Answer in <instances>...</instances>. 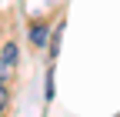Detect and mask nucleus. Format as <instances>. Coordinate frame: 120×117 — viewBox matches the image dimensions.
I'll list each match as a JSON object with an SVG mask.
<instances>
[{"label": "nucleus", "instance_id": "nucleus-4", "mask_svg": "<svg viewBox=\"0 0 120 117\" xmlns=\"http://www.w3.org/2000/svg\"><path fill=\"white\" fill-rule=\"evenodd\" d=\"M60 34H64V27H57V34H53V43H50V54H57V47H60Z\"/></svg>", "mask_w": 120, "mask_h": 117}, {"label": "nucleus", "instance_id": "nucleus-2", "mask_svg": "<svg viewBox=\"0 0 120 117\" xmlns=\"http://www.w3.org/2000/svg\"><path fill=\"white\" fill-rule=\"evenodd\" d=\"M30 37H34V43H47V27H34Z\"/></svg>", "mask_w": 120, "mask_h": 117}, {"label": "nucleus", "instance_id": "nucleus-1", "mask_svg": "<svg viewBox=\"0 0 120 117\" xmlns=\"http://www.w3.org/2000/svg\"><path fill=\"white\" fill-rule=\"evenodd\" d=\"M4 60L13 67V60H17V43H7V47H4Z\"/></svg>", "mask_w": 120, "mask_h": 117}, {"label": "nucleus", "instance_id": "nucleus-5", "mask_svg": "<svg viewBox=\"0 0 120 117\" xmlns=\"http://www.w3.org/2000/svg\"><path fill=\"white\" fill-rule=\"evenodd\" d=\"M7 100H10V94L4 90V84H0V110H4V107H7Z\"/></svg>", "mask_w": 120, "mask_h": 117}, {"label": "nucleus", "instance_id": "nucleus-3", "mask_svg": "<svg viewBox=\"0 0 120 117\" xmlns=\"http://www.w3.org/2000/svg\"><path fill=\"white\" fill-rule=\"evenodd\" d=\"M7 77H10V64H7V60H4V57H0V84H4V80H7Z\"/></svg>", "mask_w": 120, "mask_h": 117}]
</instances>
